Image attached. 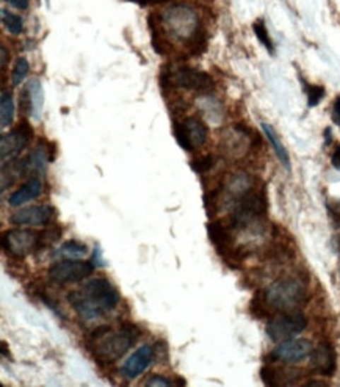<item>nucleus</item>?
I'll return each instance as SVG.
<instances>
[{
  "label": "nucleus",
  "instance_id": "1",
  "mask_svg": "<svg viewBox=\"0 0 340 387\" xmlns=\"http://www.w3.org/2000/svg\"><path fill=\"white\" fill-rule=\"evenodd\" d=\"M68 299L77 316L90 321L105 316L119 304V294L113 284L105 277H96L86 282L81 290H74Z\"/></svg>",
  "mask_w": 340,
  "mask_h": 387
},
{
  "label": "nucleus",
  "instance_id": "2",
  "mask_svg": "<svg viewBox=\"0 0 340 387\" xmlns=\"http://www.w3.org/2000/svg\"><path fill=\"white\" fill-rule=\"evenodd\" d=\"M139 330L132 323H122L118 330L100 326L91 334V352L100 364H112L124 356L139 337Z\"/></svg>",
  "mask_w": 340,
  "mask_h": 387
},
{
  "label": "nucleus",
  "instance_id": "3",
  "mask_svg": "<svg viewBox=\"0 0 340 387\" xmlns=\"http://www.w3.org/2000/svg\"><path fill=\"white\" fill-rule=\"evenodd\" d=\"M162 27L170 38L179 42H194L199 35L198 11L188 4H175L162 13Z\"/></svg>",
  "mask_w": 340,
  "mask_h": 387
},
{
  "label": "nucleus",
  "instance_id": "4",
  "mask_svg": "<svg viewBox=\"0 0 340 387\" xmlns=\"http://www.w3.org/2000/svg\"><path fill=\"white\" fill-rule=\"evenodd\" d=\"M307 301V290L300 279L281 277L264 291V303L279 312H292L303 308Z\"/></svg>",
  "mask_w": 340,
  "mask_h": 387
},
{
  "label": "nucleus",
  "instance_id": "5",
  "mask_svg": "<svg viewBox=\"0 0 340 387\" xmlns=\"http://www.w3.org/2000/svg\"><path fill=\"white\" fill-rule=\"evenodd\" d=\"M41 232L32 229H10L2 236V248L11 258L23 259L25 255L40 251Z\"/></svg>",
  "mask_w": 340,
  "mask_h": 387
},
{
  "label": "nucleus",
  "instance_id": "6",
  "mask_svg": "<svg viewBox=\"0 0 340 387\" xmlns=\"http://www.w3.org/2000/svg\"><path fill=\"white\" fill-rule=\"evenodd\" d=\"M306 326L307 318L305 317V313L298 311L286 312L273 317L269 321V325H266V335L273 342H284L296 337V335L306 330Z\"/></svg>",
  "mask_w": 340,
  "mask_h": 387
},
{
  "label": "nucleus",
  "instance_id": "7",
  "mask_svg": "<svg viewBox=\"0 0 340 387\" xmlns=\"http://www.w3.org/2000/svg\"><path fill=\"white\" fill-rule=\"evenodd\" d=\"M94 272V264L81 259H64L49 268V279L57 286L83 281Z\"/></svg>",
  "mask_w": 340,
  "mask_h": 387
},
{
  "label": "nucleus",
  "instance_id": "8",
  "mask_svg": "<svg viewBox=\"0 0 340 387\" xmlns=\"http://www.w3.org/2000/svg\"><path fill=\"white\" fill-rule=\"evenodd\" d=\"M33 132L27 122H20L19 127L8 134H4L0 138V157H2V165L11 163L20 156V151H24L25 146L30 141Z\"/></svg>",
  "mask_w": 340,
  "mask_h": 387
},
{
  "label": "nucleus",
  "instance_id": "9",
  "mask_svg": "<svg viewBox=\"0 0 340 387\" xmlns=\"http://www.w3.org/2000/svg\"><path fill=\"white\" fill-rule=\"evenodd\" d=\"M312 350V343L307 339H288L279 342V345L273 350V357L281 362L295 364L305 361Z\"/></svg>",
  "mask_w": 340,
  "mask_h": 387
},
{
  "label": "nucleus",
  "instance_id": "10",
  "mask_svg": "<svg viewBox=\"0 0 340 387\" xmlns=\"http://www.w3.org/2000/svg\"><path fill=\"white\" fill-rule=\"evenodd\" d=\"M55 216V209L47 204L30 206L20 209L10 216V223L14 226H47Z\"/></svg>",
  "mask_w": 340,
  "mask_h": 387
},
{
  "label": "nucleus",
  "instance_id": "11",
  "mask_svg": "<svg viewBox=\"0 0 340 387\" xmlns=\"http://www.w3.org/2000/svg\"><path fill=\"white\" fill-rule=\"evenodd\" d=\"M172 77H175V83L185 90L209 93L213 88V80L211 76L190 67L179 68Z\"/></svg>",
  "mask_w": 340,
  "mask_h": 387
},
{
  "label": "nucleus",
  "instance_id": "12",
  "mask_svg": "<svg viewBox=\"0 0 340 387\" xmlns=\"http://www.w3.org/2000/svg\"><path fill=\"white\" fill-rule=\"evenodd\" d=\"M20 104L24 107V112L33 121L41 120L42 108H45V93H42V85L38 79H32L25 85L23 94H20Z\"/></svg>",
  "mask_w": 340,
  "mask_h": 387
},
{
  "label": "nucleus",
  "instance_id": "13",
  "mask_svg": "<svg viewBox=\"0 0 340 387\" xmlns=\"http://www.w3.org/2000/svg\"><path fill=\"white\" fill-rule=\"evenodd\" d=\"M336 365H337L336 350L331 343H327V342L320 343V345L314 348L312 353H310V367H312V370L317 371L318 375H323V376L334 375Z\"/></svg>",
  "mask_w": 340,
  "mask_h": 387
},
{
  "label": "nucleus",
  "instance_id": "14",
  "mask_svg": "<svg viewBox=\"0 0 340 387\" xmlns=\"http://www.w3.org/2000/svg\"><path fill=\"white\" fill-rule=\"evenodd\" d=\"M154 359V350L151 345H143L140 347L134 354L129 357L121 367V374L124 375L127 379H134L140 376L144 370H146L151 362Z\"/></svg>",
  "mask_w": 340,
  "mask_h": 387
},
{
  "label": "nucleus",
  "instance_id": "15",
  "mask_svg": "<svg viewBox=\"0 0 340 387\" xmlns=\"http://www.w3.org/2000/svg\"><path fill=\"white\" fill-rule=\"evenodd\" d=\"M207 233L211 242L224 258L228 259V255H234L233 236H230V229L228 226H224L221 221H212L207 224Z\"/></svg>",
  "mask_w": 340,
  "mask_h": 387
},
{
  "label": "nucleus",
  "instance_id": "16",
  "mask_svg": "<svg viewBox=\"0 0 340 387\" xmlns=\"http://www.w3.org/2000/svg\"><path fill=\"white\" fill-rule=\"evenodd\" d=\"M42 193V182L40 176H32L24 185H20L16 192H13L8 198V204L11 207H19L23 204L30 202L38 198Z\"/></svg>",
  "mask_w": 340,
  "mask_h": 387
},
{
  "label": "nucleus",
  "instance_id": "17",
  "mask_svg": "<svg viewBox=\"0 0 340 387\" xmlns=\"http://www.w3.org/2000/svg\"><path fill=\"white\" fill-rule=\"evenodd\" d=\"M182 127H184L187 140L192 146V149L201 148L202 144H206L209 134H207V127L201 120L194 118V116H190V118H187L182 122Z\"/></svg>",
  "mask_w": 340,
  "mask_h": 387
},
{
  "label": "nucleus",
  "instance_id": "18",
  "mask_svg": "<svg viewBox=\"0 0 340 387\" xmlns=\"http://www.w3.org/2000/svg\"><path fill=\"white\" fill-rule=\"evenodd\" d=\"M262 130H264L265 137L269 138V143L271 144L274 154H276V157L279 158V162L282 163V166H284L286 170L291 171L292 170L291 157H288V152L284 148V144H282V141H281V138H279L276 130H274L273 126H270V124H266V122H262Z\"/></svg>",
  "mask_w": 340,
  "mask_h": 387
},
{
  "label": "nucleus",
  "instance_id": "19",
  "mask_svg": "<svg viewBox=\"0 0 340 387\" xmlns=\"http://www.w3.org/2000/svg\"><path fill=\"white\" fill-rule=\"evenodd\" d=\"M88 254V248L85 243L77 242V240H69L64 242L55 253V258L61 259H81L83 255Z\"/></svg>",
  "mask_w": 340,
  "mask_h": 387
},
{
  "label": "nucleus",
  "instance_id": "20",
  "mask_svg": "<svg viewBox=\"0 0 340 387\" xmlns=\"http://www.w3.org/2000/svg\"><path fill=\"white\" fill-rule=\"evenodd\" d=\"M25 162H27L28 173L35 171L38 174H45L47 168V149L45 148V146H38V148H35L30 152V156L25 158Z\"/></svg>",
  "mask_w": 340,
  "mask_h": 387
},
{
  "label": "nucleus",
  "instance_id": "21",
  "mask_svg": "<svg viewBox=\"0 0 340 387\" xmlns=\"http://www.w3.org/2000/svg\"><path fill=\"white\" fill-rule=\"evenodd\" d=\"M14 120V102L13 96L8 91H2L0 98V127H10Z\"/></svg>",
  "mask_w": 340,
  "mask_h": 387
},
{
  "label": "nucleus",
  "instance_id": "22",
  "mask_svg": "<svg viewBox=\"0 0 340 387\" xmlns=\"http://www.w3.org/2000/svg\"><path fill=\"white\" fill-rule=\"evenodd\" d=\"M198 104H199V108L201 112L204 113L209 120L213 121V122H218L221 120V105L220 102L209 96V93L206 94V96H201L198 99Z\"/></svg>",
  "mask_w": 340,
  "mask_h": 387
},
{
  "label": "nucleus",
  "instance_id": "23",
  "mask_svg": "<svg viewBox=\"0 0 340 387\" xmlns=\"http://www.w3.org/2000/svg\"><path fill=\"white\" fill-rule=\"evenodd\" d=\"M2 24L11 35L18 36L24 32V21L18 14H13L6 10H2Z\"/></svg>",
  "mask_w": 340,
  "mask_h": 387
},
{
  "label": "nucleus",
  "instance_id": "24",
  "mask_svg": "<svg viewBox=\"0 0 340 387\" xmlns=\"http://www.w3.org/2000/svg\"><path fill=\"white\" fill-rule=\"evenodd\" d=\"M28 71H30V64H28V60L24 57H19L16 63H14V68L11 71V83L14 86H19L28 76Z\"/></svg>",
  "mask_w": 340,
  "mask_h": 387
},
{
  "label": "nucleus",
  "instance_id": "25",
  "mask_svg": "<svg viewBox=\"0 0 340 387\" xmlns=\"http://www.w3.org/2000/svg\"><path fill=\"white\" fill-rule=\"evenodd\" d=\"M252 28H254V33H256L260 45H262L266 50H269V54H273L274 52V46H273V41L270 38L269 30H266V25H265L264 21L262 19L256 21L254 25H252Z\"/></svg>",
  "mask_w": 340,
  "mask_h": 387
},
{
  "label": "nucleus",
  "instance_id": "26",
  "mask_svg": "<svg viewBox=\"0 0 340 387\" xmlns=\"http://www.w3.org/2000/svg\"><path fill=\"white\" fill-rule=\"evenodd\" d=\"M260 378L266 386H281L282 383L279 381V374L278 370H274L270 365H264L262 370H260Z\"/></svg>",
  "mask_w": 340,
  "mask_h": 387
},
{
  "label": "nucleus",
  "instance_id": "27",
  "mask_svg": "<svg viewBox=\"0 0 340 387\" xmlns=\"http://www.w3.org/2000/svg\"><path fill=\"white\" fill-rule=\"evenodd\" d=\"M324 96V88L320 85H309L307 86V105L315 107L320 104V100Z\"/></svg>",
  "mask_w": 340,
  "mask_h": 387
},
{
  "label": "nucleus",
  "instance_id": "28",
  "mask_svg": "<svg viewBox=\"0 0 340 387\" xmlns=\"http://www.w3.org/2000/svg\"><path fill=\"white\" fill-rule=\"evenodd\" d=\"M215 165V158L212 156H206V157H201V158H197L194 162L192 163L193 170L199 173V174H204L207 173L209 170H212Z\"/></svg>",
  "mask_w": 340,
  "mask_h": 387
},
{
  "label": "nucleus",
  "instance_id": "29",
  "mask_svg": "<svg viewBox=\"0 0 340 387\" xmlns=\"http://www.w3.org/2000/svg\"><path fill=\"white\" fill-rule=\"evenodd\" d=\"M327 209L332 224H334V228L340 229V201L337 200H331L327 202Z\"/></svg>",
  "mask_w": 340,
  "mask_h": 387
},
{
  "label": "nucleus",
  "instance_id": "30",
  "mask_svg": "<svg viewBox=\"0 0 340 387\" xmlns=\"http://www.w3.org/2000/svg\"><path fill=\"white\" fill-rule=\"evenodd\" d=\"M175 137H176V141L179 143V146H180V148H182L184 151H188V152H192V151H193V149H192V146H190V143H188L187 137H185L182 124L175 122Z\"/></svg>",
  "mask_w": 340,
  "mask_h": 387
},
{
  "label": "nucleus",
  "instance_id": "31",
  "mask_svg": "<svg viewBox=\"0 0 340 387\" xmlns=\"http://www.w3.org/2000/svg\"><path fill=\"white\" fill-rule=\"evenodd\" d=\"M144 384L149 386V387H157V386L168 387V386H171L172 383L170 381V379H166V378L162 376V375H154V376H151V379H148V381L144 383Z\"/></svg>",
  "mask_w": 340,
  "mask_h": 387
},
{
  "label": "nucleus",
  "instance_id": "32",
  "mask_svg": "<svg viewBox=\"0 0 340 387\" xmlns=\"http://www.w3.org/2000/svg\"><path fill=\"white\" fill-rule=\"evenodd\" d=\"M332 121L340 127V96L336 98L334 105H332Z\"/></svg>",
  "mask_w": 340,
  "mask_h": 387
},
{
  "label": "nucleus",
  "instance_id": "33",
  "mask_svg": "<svg viewBox=\"0 0 340 387\" xmlns=\"http://www.w3.org/2000/svg\"><path fill=\"white\" fill-rule=\"evenodd\" d=\"M16 10H27L28 5H30V0H5Z\"/></svg>",
  "mask_w": 340,
  "mask_h": 387
},
{
  "label": "nucleus",
  "instance_id": "34",
  "mask_svg": "<svg viewBox=\"0 0 340 387\" xmlns=\"http://www.w3.org/2000/svg\"><path fill=\"white\" fill-rule=\"evenodd\" d=\"M331 163L334 168H337V170H340V146H337L336 151L332 152L331 156Z\"/></svg>",
  "mask_w": 340,
  "mask_h": 387
},
{
  "label": "nucleus",
  "instance_id": "35",
  "mask_svg": "<svg viewBox=\"0 0 340 387\" xmlns=\"http://www.w3.org/2000/svg\"><path fill=\"white\" fill-rule=\"evenodd\" d=\"M0 54H2V71H5V67L8 64V60H10V54L5 46H2V49H0Z\"/></svg>",
  "mask_w": 340,
  "mask_h": 387
},
{
  "label": "nucleus",
  "instance_id": "36",
  "mask_svg": "<svg viewBox=\"0 0 340 387\" xmlns=\"http://www.w3.org/2000/svg\"><path fill=\"white\" fill-rule=\"evenodd\" d=\"M327 383H323V381H309L307 386H324Z\"/></svg>",
  "mask_w": 340,
  "mask_h": 387
},
{
  "label": "nucleus",
  "instance_id": "37",
  "mask_svg": "<svg viewBox=\"0 0 340 387\" xmlns=\"http://www.w3.org/2000/svg\"><path fill=\"white\" fill-rule=\"evenodd\" d=\"M153 2H166V0H153Z\"/></svg>",
  "mask_w": 340,
  "mask_h": 387
},
{
  "label": "nucleus",
  "instance_id": "38",
  "mask_svg": "<svg viewBox=\"0 0 340 387\" xmlns=\"http://www.w3.org/2000/svg\"><path fill=\"white\" fill-rule=\"evenodd\" d=\"M339 253H340V237H339Z\"/></svg>",
  "mask_w": 340,
  "mask_h": 387
}]
</instances>
